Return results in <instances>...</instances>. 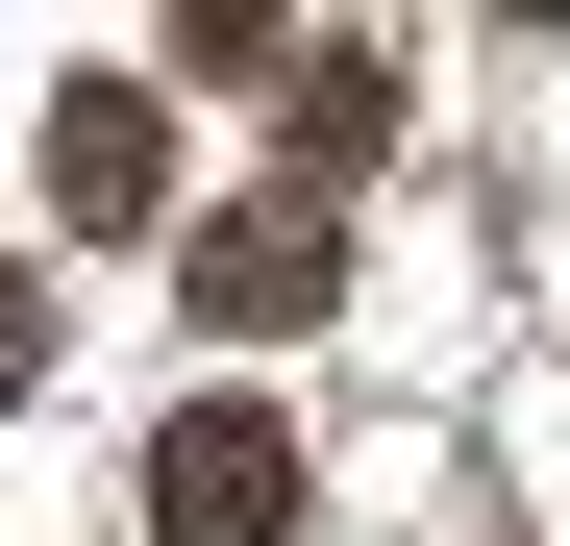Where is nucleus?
Returning <instances> with one entry per match:
<instances>
[{
    "instance_id": "nucleus-4",
    "label": "nucleus",
    "mask_w": 570,
    "mask_h": 546,
    "mask_svg": "<svg viewBox=\"0 0 570 546\" xmlns=\"http://www.w3.org/2000/svg\"><path fill=\"white\" fill-rule=\"evenodd\" d=\"M273 149H298V199H347V174L397 149V50H372V26H298V50H273Z\"/></svg>"
},
{
    "instance_id": "nucleus-3",
    "label": "nucleus",
    "mask_w": 570,
    "mask_h": 546,
    "mask_svg": "<svg viewBox=\"0 0 570 546\" xmlns=\"http://www.w3.org/2000/svg\"><path fill=\"white\" fill-rule=\"evenodd\" d=\"M26 199H50L75 248H125V224L174 199V100H149V75H75V100L26 125Z\"/></svg>"
},
{
    "instance_id": "nucleus-1",
    "label": "nucleus",
    "mask_w": 570,
    "mask_h": 546,
    "mask_svg": "<svg viewBox=\"0 0 570 546\" xmlns=\"http://www.w3.org/2000/svg\"><path fill=\"white\" fill-rule=\"evenodd\" d=\"M323 299H347V199H298V174L224 199L199 248H174V323H199V348H298Z\"/></svg>"
},
{
    "instance_id": "nucleus-2",
    "label": "nucleus",
    "mask_w": 570,
    "mask_h": 546,
    "mask_svg": "<svg viewBox=\"0 0 570 546\" xmlns=\"http://www.w3.org/2000/svg\"><path fill=\"white\" fill-rule=\"evenodd\" d=\"M298 497H323V472H298V422H273L248 373L149 422V546H298Z\"/></svg>"
},
{
    "instance_id": "nucleus-5",
    "label": "nucleus",
    "mask_w": 570,
    "mask_h": 546,
    "mask_svg": "<svg viewBox=\"0 0 570 546\" xmlns=\"http://www.w3.org/2000/svg\"><path fill=\"white\" fill-rule=\"evenodd\" d=\"M0 398H50V273L0 248Z\"/></svg>"
}]
</instances>
